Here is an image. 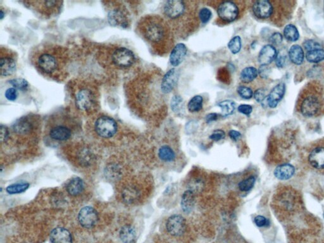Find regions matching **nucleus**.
<instances>
[{
  "mask_svg": "<svg viewBox=\"0 0 324 243\" xmlns=\"http://www.w3.org/2000/svg\"><path fill=\"white\" fill-rule=\"evenodd\" d=\"M269 71L270 70L267 65H262L258 70V75H260V77L262 78H266L269 75Z\"/></svg>",
  "mask_w": 324,
  "mask_h": 243,
  "instance_id": "obj_51",
  "label": "nucleus"
},
{
  "mask_svg": "<svg viewBox=\"0 0 324 243\" xmlns=\"http://www.w3.org/2000/svg\"><path fill=\"white\" fill-rule=\"evenodd\" d=\"M226 134L224 131L217 130L213 131L212 134L210 136V139L214 141H219L225 138Z\"/></svg>",
  "mask_w": 324,
  "mask_h": 243,
  "instance_id": "obj_46",
  "label": "nucleus"
},
{
  "mask_svg": "<svg viewBox=\"0 0 324 243\" xmlns=\"http://www.w3.org/2000/svg\"><path fill=\"white\" fill-rule=\"evenodd\" d=\"M172 111L175 113L181 112L183 108V99L179 95H175L171 101Z\"/></svg>",
  "mask_w": 324,
  "mask_h": 243,
  "instance_id": "obj_35",
  "label": "nucleus"
},
{
  "mask_svg": "<svg viewBox=\"0 0 324 243\" xmlns=\"http://www.w3.org/2000/svg\"><path fill=\"white\" fill-rule=\"evenodd\" d=\"M158 156L165 162H172L175 160V155L173 150L169 146H162L158 151Z\"/></svg>",
  "mask_w": 324,
  "mask_h": 243,
  "instance_id": "obj_31",
  "label": "nucleus"
},
{
  "mask_svg": "<svg viewBox=\"0 0 324 243\" xmlns=\"http://www.w3.org/2000/svg\"><path fill=\"white\" fill-rule=\"evenodd\" d=\"M238 109L239 112L246 115H250L252 111H253V107L249 105L243 104L239 105Z\"/></svg>",
  "mask_w": 324,
  "mask_h": 243,
  "instance_id": "obj_48",
  "label": "nucleus"
},
{
  "mask_svg": "<svg viewBox=\"0 0 324 243\" xmlns=\"http://www.w3.org/2000/svg\"><path fill=\"white\" fill-rule=\"evenodd\" d=\"M198 128V124L195 121H190L186 126V131L188 134H192L195 132Z\"/></svg>",
  "mask_w": 324,
  "mask_h": 243,
  "instance_id": "obj_49",
  "label": "nucleus"
},
{
  "mask_svg": "<svg viewBox=\"0 0 324 243\" xmlns=\"http://www.w3.org/2000/svg\"><path fill=\"white\" fill-rule=\"evenodd\" d=\"M187 52L188 49L185 44L183 43L177 44L171 53V64L173 67L179 66L183 62Z\"/></svg>",
  "mask_w": 324,
  "mask_h": 243,
  "instance_id": "obj_20",
  "label": "nucleus"
},
{
  "mask_svg": "<svg viewBox=\"0 0 324 243\" xmlns=\"http://www.w3.org/2000/svg\"><path fill=\"white\" fill-rule=\"evenodd\" d=\"M16 56L11 51L1 48L0 51V69L1 77H8L16 71Z\"/></svg>",
  "mask_w": 324,
  "mask_h": 243,
  "instance_id": "obj_8",
  "label": "nucleus"
},
{
  "mask_svg": "<svg viewBox=\"0 0 324 243\" xmlns=\"http://www.w3.org/2000/svg\"><path fill=\"white\" fill-rule=\"evenodd\" d=\"M76 106L82 112L90 113L98 107V96L95 88L89 84L81 83L76 86L74 93Z\"/></svg>",
  "mask_w": 324,
  "mask_h": 243,
  "instance_id": "obj_3",
  "label": "nucleus"
},
{
  "mask_svg": "<svg viewBox=\"0 0 324 243\" xmlns=\"http://www.w3.org/2000/svg\"><path fill=\"white\" fill-rule=\"evenodd\" d=\"M228 46L229 49L232 54H238L241 50V47H242L241 38L239 36H236V37H232L230 40V41L229 42Z\"/></svg>",
  "mask_w": 324,
  "mask_h": 243,
  "instance_id": "obj_34",
  "label": "nucleus"
},
{
  "mask_svg": "<svg viewBox=\"0 0 324 243\" xmlns=\"http://www.w3.org/2000/svg\"><path fill=\"white\" fill-rule=\"evenodd\" d=\"M24 3L29 8L46 18L58 15L63 6V2L60 1H28Z\"/></svg>",
  "mask_w": 324,
  "mask_h": 243,
  "instance_id": "obj_5",
  "label": "nucleus"
},
{
  "mask_svg": "<svg viewBox=\"0 0 324 243\" xmlns=\"http://www.w3.org/2000/svg\"></svg>",
  "mask_w": 324,
  "mask_h": 243,
  "instance_id": "obj_54",
  "label": "nucleus"
},
{
  "mask_svg": "<svg viewBox=\"0 0 324 243\" xmlns=\"http://www.w3.org/2000/svg\"><path fill=\"white\" fill-rule=\"evenodd\" d=\"M135 60L134 54L132 51L126 48H117L112 54V63L120 68H128L132 66Z\"/></svg>",
  "mask_w": 324,
  "mask_h": 243,
  "instance_id": "obj_7",
  "label": "nucleus"
},
{
  "mask_svg": "<svg viewBox=\"0 0 324 243\" xmlns=\"http://www.w3.org/2000/svg\"><path fill=\"white\" fill-rule=\"evenodd\" d=\"M186 11V5L181 0H169L164 6L165 16L171 19H176L183 16Z\"/></svg>",
  "mask_w": 324,
  "mask_h": 243,
  "instance_id": "obj_13",
  "label": "nucleus"
},
{
  "mask_svg": "<svg viewBox=\"0 0 324 243\" xmlns=\"http://www.w3.org/2000/svg\"><path fill=\"white\" fill-rule=\"evenodd\" d=\"M50 241L52 243H73V237L69 230L59 227L51 232Z\"/></svg>",
  "mask_w": 324,
  "mask_h": 243,
  "instance_id": "obj_19",
  "label": "nucleus"
},
{
  "mask_svg": "<svg viewBox=\"0 0 324 243\" xmlns=\"http://www.w3.org/2000/svg\"><path fill=\"white\" fill-rule=\"evenodd\" d=\"M287 56L286 55L283 54V53L279 52L277 54L276 58H275V64L279 68L285 67L286 63Z\"/></svg>",
  "mask_w": 324,
  "mask_h": 243,
  "instance_id": "obj_44",
  "label": "nucleus"
},
{
  "mask_svg": "<svg viewBox=\"0 0 324 243\" xmlns=\"http://www.w3.org/2000/svg\"><path fill=\"white\" fill-rule=\"evenodd\" d=\"M80 225L86 229H91L96 225L98 221V214L95 208L85 206L80 210L78 215Z\"/></svg>",
  "mask_w": 324,
  "mask_h": 243,
  "instance_id": "obj_11",
  "label": "nucleus"
},
{
  "mask_svg": "<svg viewBox=\"0 0 324 243\" xmlns=\"http://www.w3.org/2000/svg\"><path fill=\"white\" fill-rule=\"evenodd\" d=\"M120 238L123 243H134L136 238L134 227L131 225H125L120 229Z\"/></svg>",
  "mask_w": 324,
  "mask_h": 243,
  "instance_id": "obj_26",
  "label": "nucleus"
},
{
  "mask_svg": "<svg viewBox=\"0 0 324 243\" xmlns=\"http://www.w3.org/2000/svg\"><path fill=\"white\" fill-rule=\"evenodd\" d=\"M277 50L271 44L264 46L258 55V62L262 65H268L275 60L277 56Z\"/></svg>",
  "mask_w": 324,
  "mask_h": 243,
  "instance_id": "obj_18",
  "label": "nucleus"
},
{
  "mask_svg": "<svg viewBox=\"0 0 324 243\" xmlns=\"http://www.w3.org/2000/svg\"><path fill=\"white\" fill-rule=\"evenodd\" d=\"M258 70L253 67H247L241 71L240 79L245 83H249L258 77Z\"/></svg>",
  "mask_w": 324,
  "mask_h": 243,
  "instance_id": "obj_27",
  "label": "nucleus"
},
{
  "mask_svg": "<svg viewBox=\"0 0 324 243\" xmlns=\"http://www.w3.org/2000/svg\"><path fill=\"white\" fill-rule=\"evenodd\" d=\"M238 93L243 99L249 100L253 96V92L251 88L247 87V86H240L237 89Z\"/></svg>",
  "mask_w": 324,
  "mask_h": 243,
  "instance_id": "obj_37",
  "label": "nucleus"
},
{
  "mask_svg": "<svg viewBox=\"0 0 324 243\" xmlns=\"http://www.w3.org/2000/svg\"><path fill=\"white\" fill-rule=\"evenodd\" d=\"M66 50L59 46H41L34 52L31 60L42 75L55 81L65 77L68 62Z\"/></svg>",
  "mask_w": 324,
  "mask_h": 243,
  "instance_id": "obj_1",
  "label": "nucleus"
},
{
  "mask_svg": "<svg viewBox=\"0 0 324 243\" xmlns=\"http://www.w3.org/2000/svg\"><path fill=\"white\" fill-rule=\"evenodd\" d=\"M84 181L80 177H74L67 184V191L71 196L79 195L84 191Z\"/></svg>",
  "mask_w": 324,
  "mask_h": 243,
  "instance_id": "obj_23",
  "label": "nucleus"
},
{
  "mask_svg": "<svg viewBox=\"0 0 324 243\" xmlns=\"http://www.w3.org/2000/svg\"><path fill=\"white\" fill-rule=\"evenodd\" d=\"M30 185L27 183L13 184L6 187V191L10 194H17L26 191Z\"/></svg>",
  "mask_w": 324,
  "mask_h": 243,
  "instance_id": "obj_33",
  "label": "nucleus"
},
{
  "mask_svg": "<svg viewBox=\"0 0 324 243\" xmlns=\"http://www.w3.org/2000/svg\"><path fill=\"white\" fill-rule=\"evenodd\" d=\"M123 196H124V199L126 200V202L132 203L137 198L138 193H137L136 190L134 189H128L124 192Z\"/></svg>",
  "mask_w": 324,
  "mask_h": 243,
  "instance_id": "obj_38",
  "label": "nucleus"
},
{
  "mask_svg": "<svg viewBox=\"0 0 324 243\" xmlns=\"http://www.w3.org/2000/svg\"><path fill=\"white\" fill-rule=\"evenodd\" d=\"M255 224L258 227H267L270 225V221L262 215H258L255 218Z\"/></svg>",
  "mask_w": 324,
  "mask_h": 243,
  "instance_id": "obj_43",
  "label": "nucleus"
},
{
  "mask_svg": "<svg viewBox=\"0 0 324 243\" xmlns=\"http://www.w3.org/2000/svg\"><path fill=\"white\" fill-rule=\"evenodd\" d=\"M256 182V178L251 176L239 183L238 187L241 191H249L253 187Z\"/></svg>",
  "mask_w": 324,
  "mask_h": 243,
  "instance_id": "obj_36",
  "label": "nucleus"
},
{
  "mask_svg": "<svg viewBox=\"0 0 324 243\" xmlns=\"http://www.w3.org/2000/svg\"><path fill=\"white\" fill-rule=\"evenodd\" d=\"M283 41V37L281 33H275L273 34L270 38V43L272 44V46L279 45L282 43Z\"/></svg>",
  "mask_w": 324,
  "mask_h": 243,
  "instance_id": "obj_47",
  "label": "nucleus"
},
{
  "mask_svg": "<svg viewBox=\"0 0 324 243\" xmlns=\"http://www.w3.org/2000/svg\"><path fill=\"white\" fill-rule=\"evenodd\" d=\"M117 128L115 120L109 116H101L96 119L95 124L96 134L103 138H111L115 136Z\"/></svg>",
  "mask_w": 324,
  "mask_h": 243,
  "instance_id": "obj_6",
  "label": "nucleus"
},
{
  "mask_svg": "<svg viewBox=\"0 0 324 243\" xmlns=\"http://www.w3.org/2000/svg\"><path fill=\"white\" fill-rule=\"evenodd\" d=\"M9 131L6 126H1V141L2 143H5L9 138Z\"/></svg>",
  "mask_w": 324,
  "mask_h": 243,
  "instance_id": "obj_50",
  "label": "nucleus"
},
{
  "mask_svg": "<svg viewBox=\"0 0 324 243\" xmlns=\"http://www.w3.org/2000/svg\"><path fill=\"white\" fill-rule=\"evenodd\" d=\"M309 162L315 168H324V147H317L313 150L309 155Z\"/></svg>",
  "mask_w": 324,
  "mask_h": 243,
  "instance_id": "obj_21",
  "label": "nucleus"
},
{
  "mask_svg": "<svg viewBox=\"0 0 324 243\" xmlns=\"http://www.w3.org/2000/svg\"><path fill=\"white\" fill-rule=\"evenodd\" d=\"M76 121L67 111L55 112L48 118L44 129V138L51 145L65 142L75 132Z\"/></svg>",
  "mask_w": 324,
  "mask_h": 243,
  "instance_id": "obj_2",
  "label": "nucleus"
},
{
  "mask_svg": "<svg viewBox=\"0 0 324 243\" xmlns=\"http://www.w3.org/2000/svg\"><path fill=\"white\" fill-rule=\"evenodd\" d=\"M218 115L215 113H211L208 114L205 117V121H206L207 124L211 123L216 121L218 119Z\"/></svg>",
  "mask_w": 324,
  "mask_h": 243,
  "instance_id": "obj_52",
  "label": "nucleus"
},
{
  "mask_svg": "<svg viewBox=\"0 0 324 243\" xmlns=\"http://www.w3.org/2000/svg\"><path fill=\"white\" fill-rule=\"evenodd\" d=\"M304 46L305 50H306L307 52L312 50L321 49L322 48L321 44L312 39H308L305 41Z\"/></svg>",
  "mask_w": 324,
  "mask_h": 243,
  "instance_id": "obj_40",
  "label": "nucleus"
},
{
  "mask_svg": "<svg viewBox=\"0 0 324 243\" xmlns=\"http://www.w3.org/2000/svg\"><path fill=\"white\" fill-rule=\"evenodd\" d=\"M253 12L257 18L266 19L272 16L274 12V8L270 1L261 0L256 1L253 4Z\"/></svg>",
  "mask_w": 324,
  "mask_h": 243,
  "instance_id": "obj_16",
  "label": "nucleus"
},
{
  "mask_svg": "<svg viewBox=\"0 0 324 243\" xmlns=\"http://www.w3.org/2000/svg\"><path fill=\"white\" fill-rule=\"evenodd\" d=\"M306 58L308 62L317 63L324 60V50L317 49L308 52L306 54Z\"/></svg>",
  "mask_w": 324,
  "mask_h": 243,
  "instance_id": "obj_32",
  "label": "nucleus"
},
{
  "mask_svg": "<svg viewBox=\"0 0 324 243\" xmlns=\"http://www.w3.org/2000/svg\"><path fill=\"white\" fill-rule=\"evenodd\" d=\"M5 97L8 100L14 101L17 100L18 97V90L16 88H9L6 91Z\"/></svg>",
  "mask_w": 324,
  "mask_h": 243,
  "instance_id": "obj_45",
  "label": "nucleus"
},
{
  "mask_svg": "<svg viewBox=\"0 0 324 243\" xmlns=\"http://www.w3.org/2000/svg\"><path fill=\"white\" fill-rule=\"evenodd\" d=\"M167 229L173 236L183 235L186 231V221L180 215H173L167 222Z\"/></svg>",
  "mask_w": 324,
  "mask_h": 243,
  "instance_id": "obj_14",
  "label": "nucleus"
},
{
  "mask_svg": "<svg viewBox=\"0 0 324 243\" xmlns=\"http://www.w3.org/2000/svg\"><path fill=\"white\" fill-rule=\"evenodd\" d=\"M286 93V85L284 83H279L271 90L266 99L268 106L274 109L278 105L279 102L284 98Z\"/></svg>",
  "mask_w": 324,
  "mask_h": 243,
  "instance_id": "obj_17",
  "label": "nucleus"
},
{
  "mask_svg": "<svg viewBox=\"0 0 324 243\" xmlns=\"http://www.w3.org/2000/svg\"><path fill=\"white\" fill-rule=\"evenodd\" d=\"M108 20L111 25L127 27L129 25V16L126 8L116 6L110 10L108 14Z\"/></svg>",
  "mask_w": 324,
  "mask_h": 243,
  "instance_id": "obj_10",
  "label": "nucleus"
},
{
  "mask_svg": "<svg viewBox=\"0 0 324 243\" xmlns=\"http://www.w3.org/2000/svg\"><path fill=\"white\" fill-rule=\"evenodd\" d=\"M284 37L287 41L296 42L299 39L300 33L295 25L288 24L284 29Z\"/></svg>",
  "mask_w": 324,
  "mask_h": 243,
  "instance_id": "obj_28",
  "label": "nucleus"
},
{
  "mask_svg": "<svg viewBox=\"0 0 324 243\" xmlns=\"http://www.w3.org/2000/svg\"><path fill=\"white\" fill-rule=\"evenodd\" d=\"M295 173V168L291 164H285L277 167L274 170L275 176L279 180L286 181L291 179Z\"/></svg>",
  "mask_w": 324,
  "mask_h": 243,
  "instance_id": "obj_22",
  "label": "nucleus"
},
{
  "mask_svg": "<svg viewBox=\"0 0 324 243\" xmlns=\"http://www.w3.org/2000/svg\"><path fill=\"white\" fill-rule=\"evenodd\" d=\"M211 16H212V14H211V10L207 8H202L199 13V17H200L201 22L204 23V24L208 22L210 20Z\"/></svg>",
  "mask_w": 324,
  "mask_h": 243,
  "instance_id": "obj_41",
  "label": "nucleus"
},
{
  "mask_svg": "<svg viewBox=\"0 0 324 243\" xmlns=\"http://www.w3.org/2000/svg\"><path fill=\"white\" fill-rule=\"evenodd\" d=\"M139 29L144 37L152 43H158L165 37L164 25L161 21L155 19H145L142 20Z\"/></svg>",
  "mask_w": 324,
  "mask_h": 243,
  "instance_id": "obj_4",
  "label": "nucleus"
},
{
  "mask_svg": "<svg viewBox=\"0 0 324 243\" xmlns=\"http://www.w3.org/2000/svg\"><path fill=\"white\" fill-rule=\"evenodd\" d=\"M179 75L177 70L173 68L165 74L161 83V90L165 94L170 93L177 85Z\"/></svg>",
  "mask_w": 324,
  "mask_h": 243,
  "instance_id": "obj_15",
  "label": "nucleus"
},
{
  "mask_svg": "<svg viewBox=\"0 0 324 243\" xmlns=\"http://www.w3.org/2000/svg\"><path fill=\"white\" fill-rule=\"evenodd\" d=\"M289 60L291 61L294 64L300 65H302L305 60V53L302 46L294 44L290 48L289 52Z\"/></svg>",
  "mask_w": 324,
  "mask_h": 243,
  "instance_id": "obj_25",
  "label": "nucleus"
},
{
  "mask_svg": "<svg viewBox=\"0 0 324 243\" xmlns=\"http://www.w3.org/2000/svg\"><path fill=\"white\" fill-rule=\"evenodd\" d=\"M194 193L192 190H187L182 196L181 206L182 210L186 213H190L193 210L194 206Z\"/></svg>",
  "mask_w": 324,
  "mask_h": 243,
  "instance_id": "obj_24",
  "label": "nucleus"
},
{
  "mask_svg": "<svg viewBox=\"0 0 324 243\" xmlns=\"http://www.w3.org/2000/svg\"><path fill=\"white\" fill-rule=\"evenodd\" d=\"M229 135L230 138L232 139L233 141H237L241 136V134L238 131L235 130H231L229 132Z\"/></svg>",
  "mask_w": 324,
  "mask_h": 243,
  "instance_id": "obj_53",
  "label": "nucleus"
},
{
  "mask_svg": "<svg viewBox=\"0 0 324 243\" xmlns=\"http://www.w3.org/2000/svg\"><path fill=\"white\" fill-rule=\"evenodd\" d=\"M321 102L317 96L310 95L306 97L301 104L300 111L302 115L306 117H312L319 112Z\"/></svg>",
  "mask_w": 324,
  "mask_h": 243,
  "instance_id": "obj_12",
  "label": "nucleus"
},
{
  "mask_svg": "<svg viewBox=\"0 0 324 243\" xmlns=\"http://www.w3.org/2000/svg\"><path fill=\"white\" fill-rule=\"evenodd\" d=\"M239 10L236 3L232 1H224L217 8V14L220 19L228 22L236 20L239 16Z\"/></svg>",
  "mask_w": 324,
  "mask_h": 243,
  "instance_id": "obj_9",
  "label": "nucleus"
},
{
  "mask_svg": "<svg viewBox=\"0 0 324 243\" xmlns=\"http://www.w3.org/2000/svg\"><path fill=\"white\" fill-rule=\"evenodd\" d=\"M218 106L222 109V115L224 117L231 115L236 111V104L234 101L224 100L218 103Z\"/></svg>",
  "mask_w": 324,
  "mask_h": 243,
  "instance_id": "obj_29",
  "label": "nucleus"
},
{
  "mask_svg": "<svg viewBox=\"0 0 324 243\" xmlns=\"http://www.w3.org/2000/svg\"><path fill=\"white\" fill-rule=\"evenodd\" d=\"M203 97L200 95H196L192 97L188 103V111L191 113L198 112L203 109Z\"/></svg>",
  "mask_w": 324,
  "mask_h": 243,
  "instance_id": "obj_30",
  "label": "nucleus"
},
{
  "mask_svg": "<svg viewBox=\"0 0 324 243\" xmlns=\"http://www.w3.org/2000/svg\"><path fill=\"white\" fill-rule=\"evenodd\" d=\"M10 83L12 86H14V87L18 89V90H25L28 88V83H27V82L25 79H20V78L13 79L10 81Z\"/></svg>",
  "mask_w": 324,
  "mask_h": 243,
  "instance_id": "obj_39",
  "label": "nucleus"
},
{
  "mask_svg": "<svg viewBox=\"0 0 324 243\" xmlns=\"http://www.w3.org/2000/svg\"><path fill=\"white\" fill-rule=\"evenodd\" d=\"M254 98L258 103L264 102L267 98L266 90L264 88L258 89L253 94Z\"/></svg>",
  "mask_w": 324,
  "mask_h": 243,
  "instance_id": "obj_42",
  "label": "nucleus"
}]
</instances>
